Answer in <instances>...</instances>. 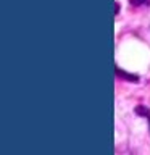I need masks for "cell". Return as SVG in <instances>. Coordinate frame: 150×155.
Instances as JSON below:
<instances>
[{
  "mask_svg": "<svg viewBox=\"0 0 150 155\" xmlns=\"http://www.w3.org/2000/svg\"><path fill=\"white\" fill-rule=\"evenodd\" d=\"M147 0H131V3L132 5H140V3H145Z\"/></svg>",
  "mask_w": 150,
  "mask_h": 155,
  "instance_id": "1",
  "label": "cell"
}]
</instances>
